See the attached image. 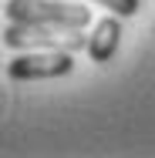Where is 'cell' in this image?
Returning a JSON list of instances; mask_svg holds the SVG:
<instances>
[{
    "label": "cell",
    "mask_w": 155,
    "mask_h": 158,
    "mask_svg": "<svg viewBox=\"0 0 155 158\" xmlns=\"http://www.w3.org/2000/svg\"><path fill=\"white\" fill-rule=\"evenodd\" d=\"M3 44L14 47V51H27V47H44V51H88V37H81L78 31H47V24H20V20H10L7 31H3Z\"/></svg>",
    "instance_id": "7a4b0ae2"
},
{
    "label": "cell",
    "mask_w": 155,
    "mask_h": 158,
    "mask_svg": "<svg viewBox=\"0 0 155 158\" xmlns=\"http://www.w3.org/2000/svg\"><path fill=\"white\" fill-rule=\"evenodd\" d=\"M122 20L118 14L111 17H101L98 24L91 27V37H88V57L94 64H108L118 51V40H122Z\"/></svg>",
    "instance_id": "277c9868"
},
{
    "label": "cell",
    "mask_w": 155,
    "mask_h": 158,
    "mask_svg": "<svg viewBox=\"0 0 155 158\" xmlns=\"http://www.w3.org/2000/svg\"><path fill=\"white\" fill-rule=\"evenodd\" d=\"M74 71L71 51H44V54H20L7 64L10 81H47V77H64Z\"/></svg>",
    "instance_id": "3957f363"
},
{
    "label": "cell",
    "mask_w": 155,
    "mask_h": 158,
    "mask_svg": "<svg viewBox=\"0 0 155 158\" xmlns=\"http://www.w3.org/2000/svg\"><path fill=\"white\" fill-rule=\"evenodd\" d=\"M94 3H101L105 10H111V14H118V17H135L138 14V0H94Z\"/></svg>",
    "instance_id": "5b68a950"
},
{
    "label": "cell",
    "mask_w": 155,
    "mask_h": 158,
    "mask_svg": "<svg viewBox=\"0 0 155 158\" xmlns=\"http://www.w3.org/2000/svg\"><path fill=\"white\" fill-rule=\"evenodd\" d=\"M3 10L10 20L47 24V27H61V31H81L91 24V10L81 3H67V0H7Z\"/></svg>",
    "instance_id": "6da1fadb"
}]
</instances>
